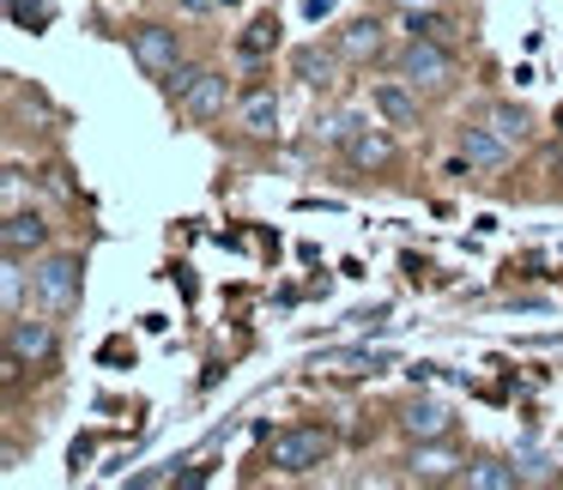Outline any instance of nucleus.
<instances>
[{
    "instance_id": "1",
    "label": "nucleus",
    "mask_w": 563,
    "mask_h": 490,
    "mask_svg": "<svg viewBox=\"0 0 563 490\" xmlns=\"http://www.w3.org/2000/svg\"><path fill=\"white\" fill-rule=\"evenodd\" d=\"M394 74L412 79L424 98H449L454 79H461V62H454V43H437V37H406L400 55H394Z\"/></svg>"
},
{
    "instance_id": "2",
    "label": "nucleus",
    "mask_w": 563,
    "mask_h": 490,
    "mask_svg": "<svg viewBox=\"0 0 563 490\" xmlns=\"http://www.w3.org/2000/svg\"><path fill=\"white\" fill-rule=\"evenodd\" d=\"M176 98V110L188 115L195 127H207V122H219L224 115V98H231V86H224V74L219 67H195V62H183L170 74V86H164Z\"/></svg>"
},
{
    "instance_id": "3",
    "label": "nucleus",
    "mask_w": 563,
    "mask_h": 490,
    "mask_svg": "<svg viewBox=\"0 0 563 490\" xmlns=\"http://www.w3.org/2000/svg\"><path fill=\"white\" fill-rule=\"evenodd\" d=\"M333 460V430L328 424H285L273 436V472L285 478H309Z\"/></svg>"
},
{
    "instance_id": "4",
    "label": "nucleus",
    "mask_w": 563,
    "mask_h": 490,
    "mask_svg": "<svg viewBox=\"0 0 563 490\" xmlns=\"http://www.w3.org/2000/svg\"><path fill=\"white\" fill-rule=\"evenodd\" d=\"M128 49H134L140 74L158 79V86H170V74L183 67V37H176L170 25H158V19H140V25H128Z\"/></svg>"
},
{
    "instance_id": "5",
    "label": "nucleus",
    "mask_w": 563,
    "mask_h": 490,
    "mask_svg": "<svg viewBox=\"0 0 563 490\" xmlns=\"http://www.w3.org/2000/svg\"><path fill=\"white\" fill-rule=\"evenodd\" d=\"M31 297H37V309H49V315L79 309V255H37V267H31Z\"/></svg>"
},
{
    "instance_id": "6",
    "label": "nucleus",
    "mask_w": 563,
    "mask_h": 490,
    "mask_svg": "<svg viewBox=\"0 0 563 490\" xmlns=\"http://www.w3.org/2000/svg\"><path fill=\"white\" fill-rule=\"evenodd\" d=\"M49 315V309H43ZM43 315H31V309H19V315H7V357H13L19 369L25 364H49L55 357V321H43Z\"/></svg>"
},
{
    "instance_id": "7",
    "label": "nucleus",
    "mask_w": 563,
    "mask_h": 490,
    "mask_svg": "<svg viewBox=\"0 0 563 490\" xmlns=\"http://www.w3.org/2000/svg\"><path fill=\"white\" fill-rule=\"evenodd\" d=\"M369 110L382 115V122L388 127H424V103H418V86L412 79H376V86H369Z\"/></svg>"
},
{
    "instance_id": "8",
    "label": "nucleus",
    "mask_w": 563,
    "mask_h": 490,
    "mask_svg": "<svg viewBox=\"0 0 563 490\" xmlns=\"http://www.w3.org/2000/svg\"><path fill=\"white\" fill-rule=\"evenodd\" d=\"M43 248H49V219H43V212H25V207L7 212V224H0V255L37 260Z\"/></svg>"
},
{
    "instance_id": "9",
    "label": "nucleus",
    "mask_w": 563,
    "mask_h": 490,
    "mask_svg": "<svg viewBox=\"0 0 563 490\" xmlns=\"http://www.w3.org/2000/svg\"><path fill=\"white\" fill-rule=\"evenodd\" d=\"M454 146H461L466 170H503V164L515 158V146H509V140H503L490 122H473V127H461V140H454Z\"/></svg>"
},
{
    "instance_id": "10",
    "label": "nucleus",
    "mask_w": 563,
    "mask_h": 490,
    "mask_svg": "<svg viewBox=\"0 0 563 490\" xmlns=\"http://www.w3.org/2000/svg\"><path fill=\"white\" fill-rule=\"evenodd\" d=\"M461 472H466V460L454 448H442V436L412 442V460H406V478H412V485H449V478H461Z\"/></svg>"
},
{
    "instance_id": "11",
    "label": "nucleus",
    "mask_w": 563,
    "mask_h": 490,
    "mask_svg": "<svg viewBox=\"0 0 563 490\" xmlns=\"http://www.w3.org/2000/svg\"><path fill=\"white\" fill-rule=\"evenodd\" d=\"M333 49L345 55V67H369L382 49H388V37H382V19H345V25L333 31Z\"/></svg>"
},
{
    "instance_id": "12",
    "label": "nucleus",
    "mask_w": 563,
    "mask_h": 490,
    "mask_svg": "<svg viewBox=\"0 0 563 490\" xmlns=\"http://www.w3.org/2000/svg\"><path fill=\"white\" fill-rule=\"evenodd\" d=\"M340 67H345V55L333 49V43H328V49H321V43L291 49V74L303 79L309 91H333V86H340Z\"/></svg>"
},
{
    "instance_id": "13",
    "label": "nucleus",
    "mask_w": 563,
    "mask_h": 490,
    "mask_svg": "<svg viewBox=\"0 0 563 490\" xmlns=\"http://www.w3.org/2000/svg\"><path fill=\"white\" fill-rule=\"evenodd\" d=\"M236 122H243L249 140H273V134H279V91H273V86H249L243 103H236Z\"/></svg>"
},
{
    "instance_id": "14",
    "label": "nucleus",
    "mask_w": 563,
    "mask_h": 490,
    "mask_svg": "<svg viewBox=\"0 0 563 490\" xmlns=\"http://www.w3.org/2000/svg\"><path fill=\"white\" fill-rule=\"evenodd\" d=\"M340 152H345V164H352V170H369V176L394 170V134H388V127H357Z\"/></svg>"
},
{
    "instance_id": "15",
    "label": "nucleus",
    "mask_w": 563,
    "mask_h": 490,
    "mask_svg": "<svg viewBox=\"0 0 563 490\" xmlns=\"http://www.w3.org/2000/svg\"><path fill=\"white\" fill-rule=\"evenodd\" d=\"M400 430H406L412 442H437V436H449V430H454V412H449L442 400H406Z\"/></svg>"
},
{
    "instance_id": "16",
    "label": "nucleus",
    "mask_w": 563,
    "mask_h": 490,
    "mask_svg": "<svg viewBox=\"0 0 563 490\" xmlns=\"http://www.w3.org/2000/svg\"><path fill=\"white\" fill-rule=\"evenodd\" d=\"M485 122L497 127L509 146H527V140L539 134V122H533V110L527 103H515V98H497V103H485Z\"/></svg>"
},
{
    "instance_id": "17",
    "label": "nucleus",
    "mask_w": 563,
    "mask_h": 490,
    "mask_svg": "<svg viewBox=\"0 0 563 490\" xmlns=\"http://www.w3.org/2000/svg\"><path fill=\"white\" fill-rule=\"evenodd\" d=\"M461 485H466V490H521L527 472H521L515 460H473V466L461 472Z\"/></svg>"
},
{
    "instance_id": "18",
    "label": "nucleus",
    "mask_w": 563,
    "mask_h": 490,
    "mask_svg": "<svg viewBox=\"0 0 563 490\" xmlns=\"http://www.w3.org/2000/svg\"><path fill=\"white\" fill-rule=\"evenodd\" d=\"M400 19H406V37H437V43L461 37V25H454L442 7H418V13H400Z\"/></svg>"
},
{
    "instance_id": "19",
    "label": "nucleus",
    "mask_w": 563,
    "mask_h": 490,
    "mask_svg": "<svg viewBox=\"0 0 563 490\" xmlns=\"http://www.w3.org/2000/svg\"><path fill=\"white\" fill-rule=\"evenodd\" d=\"M236 49H243L249 62H261V55H273V49H279V19H273V13H255V19H249V31L236 37Z\"/></svg>"
},
{
    "instance_id": "20",
    "label": "nucleus",
    "mask_w": 563,
    "mask_h": 490,
    "mask_svg": "<svg viewBox=\"0 0 563 490\" xmlns=\"http://www.w3.org/2000/svg\"><path fill=\"white\" fill-rule=\"evenodd\" d=\"M321 369H340V376H376V369H388V357H369V352H328V357H321Z\"/></svg>"
},
{
    "instance_id": "21",
    "label": "nucleus",
    "mask_w": 563,
    "mask_h": 490,
    "mask_svg": "<svg viewBox=\"0 0 563 490\" xmlns=\"http://www.w3.org/2000/svg\"><path fill=\"white\" fill-rule=\"evenodd\" d=\"M0 303H7V315L25 309V260H13V255H7V267H0Z\"/></svg>"
},
{
    "instance_id": "22",
    "label": "nucleus",
    "mask_w": 563,
    "mask_h": 490,
    "mask_svg": "<svg viewBox=\"0 0 563 490\" xmlns=\"http://www.w3.org/2000/svg\"><path fill=\"white\" fill-rule=\"evenodd\" d=\"M357 127H364V122L340 110V115H321V122H316V140H321V146H345V140H352Z\"/></svg>"
},
{
    "instance_id": "23",
    "label": "nucleus",
    "mask_w": 563,
    "mask_h": 490,
    "mask_svg": "<svg viewBox=\"0 0 563 490\" xmlns=\"http://www.w3.org/2000/svg\"><path fill=\"white\" fill-rule=\"evenodd\" d=\"M13 25L19 31H43L49 25V0H13Z\"/></svg>"
},
{
    "instance_id": "24",
    "label": "nucleus",
    "mask_w": 563,
    "mask_h": 490,
    "mask_svg": "<svg viewBox=\"0 0 563 490\" xmlns=\"http://www.w3.org/2000/svg\"><path fill=\"white\" fill-rule=\"evenodd\" d=\"M219 0H176V13H188V19H207Z\"/></svg>"
},
{
    "instance_id": "25",
    "label": "nucleus",
    "mask_w": 563,
    "mask_h": 490,
    "mask_svg": "<svg viewBox=\"0 0 563 490\" xmlns=\"http://www.w3.org/2000/svg\"><path fill=\"white\" fill-rule=\"evenodd\" d=\"M394 7H400V13H418V7H437V0H394Z\"/></svg>"
}]
</instances>
